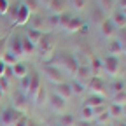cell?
I'll use <instances>...</instances> for the list:
<instances>
[{"label": "cell", "mask_w": 126, "mask_h": 126, "mask_svg": "<svg viewBox=\"0 0 126 126\" xmlns=\"http://www.w3.org/2000/svg\"><path fill=\"white\" fill-rule=\"evenodd\" d=\"M42 88L40 82V72L39 70H32V81H30V89H28V100H33V96L37 94V91Z\"/></svg>", "instance_id": "obj_12"}, {"label": "cell", "mask_w": 126, "mask_h": 126, "mask_svg": "<svg viewBox=\"0 0 126 126\" xmlns=\"http://www.w3.org/2000/svg\"><path fill=\"white\" fill-rule=\"evenodd\" d=\"M107 54H110V56H117L119 58V54L121 53H124V49H123V46L119 44V40L114 37V39H110V42H109V46H107Z\"/></svg>", "instance_id": "obj_20"}, {"label": "cell", "mask_w": 126, "mask_h": 126, "mask_svg": "<svg viewBox=\"0 0 126 126\" xmlns=\"http://www.w3.org/2000/svg\"><path fill=\"white\" fill-rule=\"evenodd\" d=\"M30 16H32V12L28 11V7H26L23 2H19V4H18V12H16L14 25H16V26H23V25H26V23L30 21Z\"/></svg>", "instance_id": "obj_10"}, {"label": "cell", "mask_w": 126, "mask_h": 126, "mask_svg": "<svg viewBox=\"0 0 126 126\" xmlns=\"http://www.w3.org/2000/svg\"><path fill=\"white\" fill-rule=\"evenodd\" d=\"M74 126H94V123L93 121H84V119H79V121H75V124Z\"/></svg>", "instance_id": "obj_43"}, {"label": "cell", "mask_w": 126, "mask_h": 126, "mask_svg": "<svg viewBox=\"0 0 126 126\" xmlns=\"http://www.w3.org/2000/svg\"><path fill=\"white\" fill-rule=\"evenodd\" d=\"M9 88H11L9 79H7V77H0V91H2V93H7Z\"/></svg>", "instance_id": "obj_40"}, {"label": "cell", "mask_w": 126, "mask_h": 126, "mask_svg": "<svg viewBox=\"0 0 126 126\" xmlns=\"http://www.w3.org/2000/svg\"><path fill=\"white\" fill-rule=\"evenodd\" d=\"M9 0H0V14H7V11H9Z\"/></svg>", "instance_id": "obj_41"}, {"label": "cell", "mask_w": 126, "mask_h": 126, "mask_svg": "<svg viewBox=\"0 0 126 126\" xmlns=\"http://www.w3.org/2000/svg\"><path fill=\"white\" fill-rule=\"evenodd\" d=\"M79 119H84V121H93L94 119V110L89 109V107H82L81 110V117Z\"/></svg>", "instance_id": "obj_34"}, {"label": "cell", "mask_w": 126, "mask_h": 126, "mask_svg": "<svg viewBox=\"0 0 126 126\" xmlns=\"http://www.w3.org/2000/svg\"><path fill=\"white\" fill-rule=\"evenodd\" d=\"M40 72H42V75H46V79H47L53 86L61 84V82L67 81V75L60 70V67L56 65V63H44Z\"/></svg>", "instance_id": "obj_1"}, {"label": "cell", "mask_w": 126, "mask_h": 126, "mask_svg": "<svg viewBox=\"0 0 126 126\" xmlns=\"http://www.w3.org/2000/svg\"><path fill=\"white\" fill-rule=\"evenodd\" d=\"M21 2L28 7V11H30L32 14L39 12V2H37V0H21Z\"/></svg>", "instance_id": "obj_36"}, {"label": "cell", "mask_w": 126, "mask_h": 126, "mask_svg": "<svg viewBox=\"0 0 126 126\" xmlns=\"http://www.w3.org/2000/svg\"><path fill=\"white\" fill-rule=\"evenodd\" d=\"M116 39L119 40V44L123 46V49L126 51V26H124V28H121V30H117Z\"/></svg>", "instance_id": "obj_37"}, {"label": "cell", "mask_w": 126, "mask_h": 126, "mask_svg": "<svg viewBox=\"0 0 126 126\" xmlns=\"http://www.w3.org/2000/svg\"><path fill=\"white\" fill-rule=\"evenodd\" d=\"M47 94H49V93H47V89L42 86V88L37 91V94L33 96V100H32V102H33V105H35V107H42L44 103H47Z\"/></svg>", "instance_id": "obj_23"}, {"label": "cell", "mask_w": 126, "mask_h": 126, "mask_svg": "<svg viewBox=\"0 0 126 126\" xmlns=\"http://www.w3.org/2000/svg\"><path fill=\"white\" fill-rule=\"evenodd\" d=\"M7 53H11L16 60H19L25 56L23 53V44H21V35H12L7 40Z\"/></svg>", "instance_id": "obj_8"}, {"label": "cell", "mask_w": 126, "mask_h": 126, "mask_svg": "<svg viewBox=\"0 0 126 126\" xmlns=\"http://www.w3.org/2000/svg\"><path fill=\"white\" fill-rule=\"evenodd\" d=\"M86 89L89 91V94H100V96H107V82L100 75H93L88 79L86 82Z\"/></svg>", "instance_id": "obj_3"}, {"label": "cell", "mask_w": 126, "mask_h": 126, "mask_svg": "<svg viewBox=\"0 0 126 126\" xmlns=\"http://www.w3.org/2000/svg\"><path fill=\"white\" fill-rule=\"evenodd\" d=\"M47 105H49V109L53 110V112L56 114H65V110H67V100H63L61 96H58L56 93H49L47 94Z\"/></svg>", "instance_id": "obj_7"}, {"label": "cell", "mask_w": 126, "mask_h": 126, "mask_svg": "<svg viewBox=\"0 0 126 126\" xmlns=\"http://www.w3.org/2000/svg\"><path fill=\"white\" fill-rule=\"evenodd\" d=\"M112 103L116 105H126V89L121 91V93H114V96H112Z\"/></svg>", "instance_id": "obj_33"}, {"label": "cell", "mask_w": 126, "mask_h": 126, "mask_svg": "<svg viewBox=\"0 0 126 126\" xmlns=\"http://www.w3.org/2000/svg\"><path fill=\"white\" fill-rule=\"evenodd\" d=\"M107 109H109V114H110V117H121V116H123V107H121V105L109 103V105H107Z\"/></svg>", "instance_id": "obj_30"}, {"label": "cell", "mask_w": 126, "mask_h": 126, "mask_svg": "<svg viewBox=\"0 0 126 126\" xmlns=\"http://www.w3.org/2000/svg\"><path fill=\"white\" fill-rule=\"evenodd\" d=\"M42 35H44V32L35 30V28H28V30H26V33H25V37H26L30 42H33L35 46H37V42L42 39Z\"/></svg>", "instance_id": "obj_25"}, {"label": "cell", "mask_w": 126, "mask_h": 126, "mask_svg": "<svg viewBox=\"0 0 126 126\" xmlns=\"http://www.w3.org/2000/svg\"><path fill=\"white\" fill-rule=\"evenodd\" d=\"M37 2H39V5H44V7H47V4H49L51 0H37Z\"/></svg>", "instance_id": "obj_45"}, {"label": "cell", "mask_w": 126, "mask_h": 126, "mask_svg": "<svg viewBox=\"0 0 126 126\" xmlns=\"http://www.w3.org/2000/svg\"><path fill=\"white\" fill-rule=\"evenodd\" d=\"M30 23H32V26L30 28H35V30H40V32H44V28H46V18L40 14V12H35V14H32L30 16Z\"/></svg>", "instance_id": "obj_19"}, {"label": "cell", "mask_w": 126, "mask_h": 126, "mask_svg": "<svg viewBox=\"0 0 126 126\" xmlns=\"http://www.w3.org/2000/svg\"><path fill=\"white\" fill-rule=\"evenodd\" d=\"M102 70L105 74H109V75L116 77L119 74V70H121V60L117 56H110V54L103 56L102 58Z\"/></svg>", "instance_id": "obj_5"}, {"label": "cell", "mask_w": 126, "mask_h": 126, "mask_svg": "<svg viewBox=\"0 0 126 126\" xmlns=\"http://www.w3.org/2000/svg\"><path fill=\"white\" fill-rule=\"evenodd\" d=\"M54 126H61V124H58V123H56V124H54Z\"/></svg>", "instance_id": "obj_51"}, {"label": "cell", "mask_w": 126, "mask_h": 126, "mask_svg": "<svg viewBox=\"0 0 126 126\" xmlns=\"http://www.w3.org/2000/svg\"><path fill=\"white\" fill-rule=\"evenodd\" d=\"M121 12H123V14H124V16H126V9H123V11H121Z\"/></svg>", "instance_id": "obj_49"}, {"label": "cell", "mask_w": 126, "mask_h": 126, "mask_svg": "<svg viewBox=\"0 0 126 126\" xmlns=\"http://www.w3.org/2000/svg\"><path fill=\"white\" fill-rule=\"evenodd\" d=\"M11 70H12V75H14L16 79H23V77L28 74V67L25 65V63H21V61L14 63V65L11 67Z\"/></svg>", "instance_id": "obj_21"}, {"label": "cell", "mask_w": 126, "mask_h": 126, "mask_svg": "<svg viewBox=\"0 0 126 126\" xmlns=\"http://www.w3.org/2000/svg\"><path fill=\"white\" fill-rule=\"evenodd\" d=\"M107 18H109L107 12H105L98 4L91 5V9H89V21H91L94 26H100V25H102V21H103V19H107Z\"/></svg>", "instance_id": "obj_9"}, {"label": "cell", "mask_w": 126, "mask_h": 126, "mask_svg": "<svg viewBox=\"0 0 126 126\" xmlns=\"http://www.w3.org/2000/svg\"><path fill=\"white\" fill-rule=\"evenodd\" d=\"M68 82H70V88H72V94H75V96H81V94H84L86 86H84L82 82L75 81V79H72V81H68Z\"/></svg>", "instance_id": "obj_27"}, {"label": "cell", "mask_w": 126, "mask_h": 126, "mask_svg": "<svg viewBox=\"0 0 126 126\" xmlns=\"http://www.w3.org/2000/svg\"><path fill=\"white\" fill-rule=\"evenodd\" d=\"M72 16H74V14L68 12V11H67V12H63V14H60V28H61V30H65V26L68 25V21H70Z\"/></svg>", "instance_id": "obj_35"}, {"label": "cell", "mask_w": 126, "mask_h": 126, "mask_svg": "<svg viewBox=\"0 0 126 126\" xmlns=\"http://www.w3.org/2000/svg\"><path fill=\"white\" fill-rule=\"evenodd\" d=\"M109 88L112 89V93H121V91L126 89V84H124V81H121V79H114Z\"/></svg>", "instance_id": "obj_31"}, {"label": "cell", "mask_w": 126, "mask_h": 126, "mask_svg": "<svg viewBox=\"0 0 126 126\" xmlns=\"http://www.w3.org/2000/svg\"><path fill=\"white\" fill-rule=\"evenodd\" d=\"M28 121H30V119H28L25 114H21V117L16 121V124H14V126H28Z\"/></svg>", "instance_id": "obj_42"}, {"label": "cell", "mask_w": 126, "mask_h": 126, "mask_svg": "<svg viewBox=\"0 0 126 126\" xmlns=\"http://www.w3.org/2000/svg\"><path fill=\"white\" fill-rule=\"evenodd\" d=\"M26 103H28L26 94H23L21 91L14 93V96H12V109H16L18 112H23V110L26 109Z\"/></svg>", "instance_id": "obj_17"}, {"label": "cell", "mask_w": 126, "mask_h": 126, "mask_svg": "<svg viewBox=\"0 0 126 126\" xmlns=\"http://www.w3.org/2000/svg\"><path fill=\"white\" fill-rule=\"evenodd\" d=\"M35 53H39V56H42V58H49L51 56V53H53V33L44 32L42 39L35 46Z\"/></svg>", "instance_id": "obj_4"}, {"label": "cell", "mask_w": 126, "mask_h": 126, "mask_svg": "<svg viewBox=\"0 0 126 126\" xmlns=\"http://www.w3.org/2000/svg\"><path fill=\"white\" fill-rule=\"evenodd\" d=\"M123 117H126V105H123Z\"/></svg>", "instance_id": "obj_48"}, {"label": "cell", "mask_w": 126, "mask_h": 126, "mask_svg": "<svg viewBox=\"0 0 126 126\" xmlns=\"http://www.w3.org/2000/svg\"><path fill=\"white\" fill-rule=\"evenodd\" d=\"M53 93H56L58 96H61L63 100H67V102L74 96V94H72V88H70V82H68V81L53 86Z\"/></svg>", "instance_id": "obj_15"}, {"label": "cell", "mask_w": 126, "mask_h": 126, "mask_svg": "<svg viewBox=\"0 0 126 126\" xmlns=\"http://www.w3.org/2000/svg\"><path fill=\"white\" fill-rule=\"evenodd\" d=\"M110 19H112V23L116 25V28H117V30H121V28H124V26H126V16H124V14H123L119 9L112 12Z\"/></svg>", "instance_id": "obj_22"}, {"label": "cell", "mask_w": 126, "mask_h": 126, "mask_svg": "<svg viewBox=\"0 0 126 126\" xmlns=\"http://www.w3.org/2000/svg\"><path fill=\"white\" fill-rule=\"evenodd\" d=\"M47 9L51 14H63L67 12V0H51L47 4Z\"/></svg>", "instance_id": "obj_18"}, {"label": "cell", "mask_w": 126, "mask_h": 126, "mask_svg": "<svg viewBox=\"0 0 126 126\" xmlns=\"http://www.w3.org/2000/svg\"><path fill=\"white\" fill-rule=\"evenodd\" d=\"M82 28H84V19L81 16H72L68 25L65 26V32L67 33H77V32H81Z\"/></svg>", "instance_id": "obj_16"}, {"label": "cell", "mask_w": 126, "mask_h": 126, "mask_svg": "<svg viewBox=\"0 0 126 126\" xmlns=\"http://www.w3.org/2000/svg\"><path fill=\"white\" fill-rule=\"evenodd\" d=\"M21 114L23 112H18V110L12 109V107H5V109H2V112H0V124L2 126H14L16 121L21 117Z\"/></svg>", "instance_id": "obj_6"}, {"label": "cell", "mask_w": 126, "mask_h": 126, "mask_svg": "<svg viewBox=\"0 0 126 126\" xmlns=\"http://www.w3.org/2000/svg\"><path fill=\"white\" fill-rule=\"evenodd\" d=\"M0 112H2V107H0Z\"/></svg>", "instance_id": "obj_52"}, {"label": "cell", "mask_w": 126, "mask_h": 126, "mask_svg": "<svg viewBox=\"0 0 126 126\" xmlns=\"http://www.w3.org/2000/svg\"><path fill=\"white\" fill-rule=\"evenodd\" d=\"M75 121H77V119H75L72 114H68V112L60 114V117H58V124H61V126H74Z\"/></svg>", "instance_id": "obj_28"}, {"label": "cell", "mask_w": 126, "mask_h": 126, "mask_svg": "<svg viewBox=\"0 0 126 126\" xmlns=\"http://www.w3.org/2000/svg\"><path fill=\"white\" fill-rule=\"evenodd\" d=\"M30 81H32V72H28L23 79H19V91L23 94H28V89H30ZM28 98V96H26Z\"/></svg>", "instance_id": "obj_29"}, {"label": "cell", "mask_w": 126, "mask_h": 126, "mask_svg": "<svg viewBox=\"0 0 126 126\" xmlns=\"http://www.w3.org/2000/svg\"><path fill=\"white\" fill-rule=\"evenodd\" d=\"M21 44H23V53H25V56H32V54L35 53V44L30 42L25 35H21Z\"/></svg>", "instance_id": "obj_26"}, {"label": "cell", "mask_w": 126, "mask_h": 126, "mask_svg": "<svg viewBox=\"0 0 126 126\" xmlns=\"http://www.w3.org/2000/svg\"><path fill=\"white\" fill-rule=\"evenodd\" d=\"M116 126H126V121H119V123H117Z\"/></svg>", "instance_id": "obj_47"}, {"label": "cell", "mask_w": 126, "mask_h": 126, "mask_svg": "<svg viewBox=\"0 0 126 126\" xmlns=\"http://www.w3.org/2000/svg\"><path fill=\"white\" fill-rule=\"evenodd\" d=\"M96 4L107 12V11H110V9H112L114 7V4H116V0H96Z\"/></svg>", "instance_id": "obj_38"}, {"label": "cell", "mask_w": 126, "mask_h": 126, "mask_svg": "<svg viewBox=\"0 0 126 126\" xmlns=\"http://www.w3.org/2000/svg\"><path fill=\"white\" fill-rule=\"evenodd\" d=\"M46 28L49 30V33L53 30H58L60 28V14H49L46 18Z\"/></svg>", "instance_id": "obj_24"}, {"label": "cell", "mask_w": 126, "mask_h": 126, "mask_svg": "<svg viewBox=\"0 0 126 126\" xmlns=\"http://www.w3.org/2000/svg\"><path fill=\"white\" fill-rule=\"evenodd\" d=\"M94 74H93V70H91V67L88 65V63H81L79 65V68H77V72H75V81H79V82H88V79L89 77H93Z\"/></svg>", "instance_id": "obj_14"}, {"label": "cell", "mask_w": 126, "mask_h": 126, "mask_svg": "<svg viewBox=\"0 0 126 126\" xmlns=\"http://www.w3.org/2000/svg\"><path fill=\"white\" fill-rule=\"evenodd\" d=\"M28 126H40V124H37V123H33V121H28Z\"/></svg>", "instance_id": "obj_46"}, {"label": "cell", "mask_w": 126, "mask_h": 126, "mask_svg": "<svg viewBox=\"0 0 126 126\" xmlns=\"http://www.w3.org/2000/svg\"><path fill=\"white\" fill-rule=\"evenodd\" d=\"M7 40H9V37H0V60L4 58V54L7 51Z\"/></svg>", "instance_id": "obj_39"}, {"label": "cell", "mask_w": 126, "mask_h": 126, "mask_svg": "<svg viewBox=\"0 0 126 126\" xmlns=\"http://www.w3.org/2000/svg\"><path fill=\"white\" fill-rule=\"evenodd\" d=\"M67 2L72 5V9L74 11H84L86 9V5H88V0H67Z\"/></svg>", "instance_id": "obj_32"}, {"label": "cell", "mask_w": 126, "mask_h": 126, "mask_svg": "<svg viewBox=\"0 0 126 126\" xmlns=\"http://www.w3.org/2000/svg\"><path fill=\"white\" fill-rule=\"evenodd\" d=\"M117 7H119V11L126 9V0H117Z\"/></svg>", "instance_id": "obj_44"}, {"label": "cell", "mask_w": 126, "mask_h": 126, "mask_svg": "<svg viewBox=\"0 0 126 126\" xmlns=\"http://www.w3.org/2000/svg\"><path fill=\"white\" fill-rule=\"evenodd\" d=\"M98 28H100V33H102L103 39H114L116 33H117V28H116V25L112 23V19H110V18L103 19Z\"/></svg>", "instance_id": "obj_11"}, {"label": "cell", "mask_w": 126, "mask_h": 126, "mask_svg": "<svg viewBox=\"0 0 126 126\" xmlns=\"http://www.w3.org/2000/svg\"><path fill=\"white\" fill-rule=\"evenodd\" d=\"M102 126H112V124H102Z\"/></svg>", "instance_id": "obj_50"}, {"label": "cell", "mask_w": 126, "mask_h": 126, "mask_svg": "<svg viewBox=\"0 0 126 126\" xmlns=\"http://www.w3.org/2000/svg\"><path fill=\"white\" fill-rule=\"evenodd\" d=\"M109 105L107 102V96H100V94H88L84 98V107H89V109H98V107H105Z\"/></svg>", "instance_id": "obj_13"}, {"label": "cell", "mask_w": 126, "mask_h": 126, "mask_svg": "<svg viewBox=\"0 0 126 126\" xmlns=\"http://www.w3.org/2000/svg\"><path fill=\"white\" fill-rule=\"evenodd\" d=\"M60 61L61 63H56V65L60 67V70L65 74V75H70L72 79L75 77V72H77V68H79V65L81 63L77 61V58L74 56V54H70V53H61L60 54Z\"/></svg>", "instance_id": "obj_2"}]
</instances>
